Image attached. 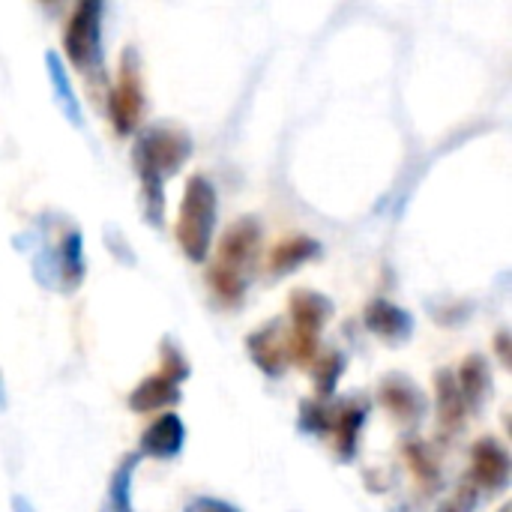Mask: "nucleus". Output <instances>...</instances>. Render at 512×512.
I'll return each mask as SVG.
<instances>
[{
    "instance_id": "1",
    "label": "nucleus",
    "mask_w": 512,
    "mask_h": 512,
    "mask_svg": "<svg viewBox=\"0 0 512 512\" xmlns=\"http://www.w3.org/2000/svg\"><path fill=\"white\" fill-rule=\"evenodd\" d=\"M192 156V135L171 123L147 126L132 147V162L141 180V213L153 228L165 225V183Z\"/></svg>"
},
{
    "instance_id": "2",
    "label": "nucleus",
    "mask_w": 512,
    "mask_h": 512,
    "mask_svg": "<svg viewBox=\"0 0 512 512\" xmlns=\"http://www.w3.org/2000/svg\"><path fill=\"white\" fill-rule=\"evenodd\" d=\"M33 276L48 291L75 294L84 282V234L75 225H66L63 231L42 219L33 231Z\"/></svg>"
},
{
    "instance_id": "3",
    "label": "nucleus",
    "mask_w": 512,
    "mask_h": 512,
    "mask_svg": "<svg viewBox=\"0 0 512 512\" xmlns=\"http://www.w3.org/2000/svg\"><path fill=\"white\" fill-rule=\"evenodd\" d=\"M261 249V225L246 216L234 222L219 240V255L210 270V288L225 306H240L246 297V273Z\"/></svg>"
},
{
    "instance_id": "4",
    "label": "nucleus",
    "mask_w": 512,
    "mask_h": 512,
    "mask_svg": "<svg viewBox=\"0 0 512 512\" xmlns=\"http://www.w3.org/2000/svg\"><path fill=\"white\" fill-rule=\"evenodd\" d=\"M216 210H219L216 186L204 174H192L186 180L183 201H180V216H177V228H174L177 243H180L183 255L192 264H204V258H207V252L213 246Z\"/></svg>"
},
{
    "instance_id": "5",
    "label": "nucleus",
    "mask_w": 512,
    "mask_h": 512,
    "mask_svg": "<svg viewBox=\"0 0 512 512\" xmlns=\"http://www.w3.org/2000/svg\"><path fill=\"white\" fill-rule=\"evenodd\" d=\"M288 306H291L294 330L291 339L285 342V354L300 366H312L318 360V333L333 318L336 306L330 297L318 291H294Z\"/></svg>"
},
{
    "instance_id": "6",
    "label": "nucleus",
    "mask_w": 512,
    "mask_h": 512,
    "mask_svg": "<svg viewBox=\"0 0 512 512\" xmlns=\"http://www.w3.org/2000/svg\"><path fill=\"white\" fill-rule=\"evenodd\" d=\"M159 354H162V369L156 375H147L129 396V408L135 414H150V411L177 405L180 402V384L192 375L183 351L171 339H162Z\"/></svg>"
},
{
    "instance_id": "7",
    "label": "nucleus",
    "mask_w": 512,
    "mask_h": 512,
    "mask_svg": "<svg viewBox=\"0 0 512 512\" xmlns=\"http://www.w3.org/2000/svg\"><path fill=\"white\" fill-rule=\"evenodd\" d=\"M63 51L78 72L84 75L102 72L105 54H102V3L99 0H84L75 6L63 33Z\"/></svg>"
},
{
    "instance_id": "8",
    "label": "nucleus",
    "mask_w": 512,
    "mask_h": 512,
    "mask_svg": "<svg viewBox=\"0 0 512 512\" xmlns=\"http://www.w3.org/2000/svg\"><path fill=\"white\" fill-rule=\"evenodd\" d=\"M108 111L117 135H129L138 129L144 114V84H141V57L135 45H126L120 54V75L108 96Z\"/></svg>"
},
{
    "instance_id": "9",
    "label": "nucleus",
    "mask_w": 512,
    "mask_h": 512,
    "mask_svg": "<svg viewBox=\"0 0 512 512\" xmlns=\"http://www.w3.org/2000/svg\"><path fill=\"white\" fill-rule=\"evenodd\" d=\"M471 486L498 495L510 486V453L498 438H480L471 447Z\"/></svg>"
},
{
    "instance_id": "10",
    "label": "nucleus",
    "mask_w": 512,
    "mask_h": 512,
    "mask_svg": "<svg viewBox=\"0 0 512 512\" xmlns=\"http://www.w3.org/2000/svg\"><path fill=\"white\" fill-rule=\"evenodd\" d=\"M366 417H369V402H363V399H345L339 405V411L330 417V435H333L339 462H351L357 456Z\"/></svg>"
},
{
    "instance_id": "11",
    "label": "nucleus",
    "mask_w": 512,
    "mask_h": 512,
    "mask_svg": "<svg viewBox=\"0 0 512 512\" xmlns=\"http://www.w3.org/2000/svg\"><path fill=\"white\" fill-rule=\"evenodd\" d=\"M183 444H186V423L177 414H162L144 429L141 444H138V450H141L138 456L168 462V459H177L183 453Z\"/></svg>"
},
{
    "instance_id": "12",
    "label": "nucleus",
    "mask_w": 512,
    "mask_h": 512,
    "mask_svg": "<svg viewBox=\"0 0 512 512\" xmlns=\"http://www.w3.org/2000/svg\"><path fill=\"white\" fill-rule=\"evenodd\" d=\"M366 327H369L378 339L393 342V345H402V342H408L411 333H414V318H411V312H405L402 306H396V303L378 297V300H372V303L366 306Z\"/></svg>"
},
{
    "instance_id": "13",
    "label": "nucleus",
    "mask_w": 512,
    "mask_h": 512,
    "mask_svg": "<svg viewBox=\"0 0 512 512\" xmlns=\"http://www.w3.org/2000/svg\"><path fill=\"white\" fill-rule=\"evenodd\" d=\"M378 399L384 402V408L402 420V423H417L426 411V399L423 393L405 378V375H387L381 381V390H378Z\"/></svg>"
},
{
    "instance_id": "14",
    "label": "nucleus",
    "mask_w": 512,
    "mask_h": 512,
    "mask_svg": "<svg viewBox=\"0 0 512 512\" xmlns=\"http://www.w3.org/2000/svg\"><path fill=\"white\" fill-rule=\"evenodd\" d=\"M246 351L252 357V363L267 375V378H279L285 372L288 354H285V342L279 339V321L264 324L261 330H255L246 339Z\"/></svg>"
},
{
    "instance_id": "15",
    "label": "nucleus",
    "mask_w": 512,
    "mask_h": 512,
    "mask_svg": "<svg viewBox=\"0 0 512 512\" xmlns=\"http://www.w3.org/2000/svg\"><path fill=\"white\" fill-rule=\"evenodd\" d=\"M45 72H48V81H51V93H54V105L60 108V114L69 120V126L81 129L84 126V114H81V99L72 87V78L60 60L57 51H45Z\"/></svg>"
},
{
    "instance_id": "16",
    "label": "nucleus",
    "mask_w": 512,
    "mask_h": 512,
    "mask_svg": "<svg viewBox=\"0 0 512 512\" xmlns=\"http://www.w3.org/2000/svg\"><path fill=\"white\" fill-rule=\"evenodd\" d=\"M456 384H459V393L465 399V408H480L492 390V372H489V363L480 357V354H471L459 372H456Z\"/></svg>"
},
{
    "instance_id": "17",
    "label": "nucleus",
    "mask_w": 512,
    "mask_h": 512,
    "mask_svg": "<svg viewBox=\"0 0 512 512\" xmlns=\"http://www.w3.org/2000/svg\"><path fill=\"white\" fill-rule=\"evenodd\" d=\"M435 396H438V423L447 429V432H456L465 420V399L459 393V384H456V375L450 369H441L435 375Z\"/></svg>"
},
{
    "instance_id": "18",
    "label": "nucleus",
    "mask_w": 512,
    "mask_h": 512,
    "mask_svg": "<svg viewBox=\"0 0 512 512\" xmlns=\"http://www.w3.org/2000/svg\"><path fill=\"white\" fill-rule=\"evenodd\" d=\"M321 255V243L312 237H288L282 240L273 252H270V273L273 276H285L297 267H303L306 261Z\"/></svg>"
},
{
    "instance_id": "19",
    "label": "nucleus",
    "mask_w": 512,
    "mask_h": 512,
    "mask_svg": "<svg viewBox=\"0 0 512 512\" xmlns=\"http://www.w3.org/2000/svg\"><path fill=\"white\" fill-rule=\"evenodd\" d=\"M138 465H141V456L129 453L114 468L108 492H105V501H102V512H132V480H135Z\"/></svg>"
},
{
    "instance_id": "20",
    "label": "nucleus",
    "mask_w": 512,
    "mask_h": 512,
    "mask_svg": "<svg viewBox=\"0 0 512 512\" xmlns=\"http://www.w3.org/2000/svg\"><path fill=\"white\" fill-rule=\"evenodd\" d=\"M345 369V357L342 354H327V357H318L315 360V393H318V402L330 399L333 390H336V381Z\"/></svg>"
},
{
    "instance_id": "21",
    "label": "nucleus",
    "mask_w": 512,
    "mask_h": 512,
    "mask_svg": "<svg viewBox=\"0 0 512 512\" xmlns=\"http://www.w3.org/2000/svg\"><path fill=\"white\" fill-rule=\"evenodd\" d=\"M330 417H333V411H327L324 402H303L300 429L306 435H330Z\"/></svg>"
},
{
    "instance_id": "22",
    "label": "nucleus",
    "mask_w": 512,
    "mask_h": 512,
    "mask_svg": "<svg viewBox=\"0 0 512 512\" xmlns=\"http://www.w3.org/2000/svg\"><path fill=\"white\" fill-rule=\"evenodd\" d=\"M405 456H408V462H411V468H414L417 477H423L426 483H435V477H438V462H435V456H432L423 444H408V447H405Z\"/></svg>"
},
{
    "instance_id": "23",
    "label": "nucleus",
    "mask_w": 512,
    "mask_h": 512,
    "mask_svg": "<svg viewBox=\"0 0 512 512\" xmlns=\"http://www.w3.org/2000/svg\"><path fill=\"white\" fill-rule=\"evenodd\" d=\"M477 507V489L471 486V480L468 483H462L459 489H456V495L450 498V501H444L438 512H474Z\"/></svg>"
},
{
    "instance_id": "24",
    "label": "nucleus",
    "mask_w": 512,
    "mask_h": 512,
    "mask_svg": "<svg viewBox=\"0 0 512 512\" xmlns=\"http://www.w3.org/2000/svg\"><path fill=\"white\" fill-rule=\"evenodd\" d=\"M183 512H240L234 504L228 501H219V498H192Z\"/></svg>"
},
{
    "instance_id": "25",
    "label": "nucleus",
    "mask_w": 512,
    "mask_h": 512,
    "mask_svg": "<svg viewBox=\"0 0 512 512\" xmlns=\"http://www.w3.org/2000/svg\"><path fill=\"white\" fill-rule=\"evenodd\" d=\"M507 330H501L498 333V354H501V363H510V351H507Z\"/></svg>"
},
{
    "instance_id": "26",
    "label": "nucleus",
    "mask_w": 512,
    "mask_h": 512,
    "mask_svg": "<svg viewBox=\"0 0 512 512\" xmlns=\"http://www.w3.org/2000/svg\"><path fill=\"white\" fill-rule=\"evenodd\" d=\"M12 512H36V510H33V504H30L24 495H15V498H12Z\"/></svg>"
},
{
    "instance_id": "27",
    "label": "nucleus",
    "mask_w": 512,
    "mask_h": 512,
    "mask_svg": "<svg viewBox=\"0 0 512 512\" xmlns=\"http://www.w3.org/2000/svg\"><path fill=\"white\" fill-rule=\"evenodd\" d=\"M0 411H6V384H3V375H0Z\"/></svg>"
},
{
    "instance_id": "28",
    "label": "nucleus",
    "mask_w": 512,
    "mask_h": 512,
    "mask_svg": "<svg viewBox=\"0 0 512 512\" xmlns=\"http://www.w3.org/2000/svg\"><path fill=\"white\" fill-rule=\"evenodd\" d=\"M501 512H510V510H507V507H504V510H501Z\"/></svg>"
}]
</instances>
